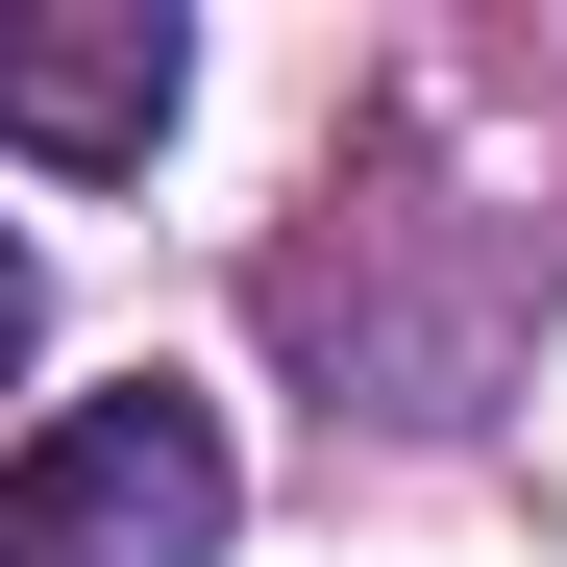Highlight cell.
Returning <instances> with one entry per match:
<instances>
[{
    "label": "cell",
    "instance_id": "1",
    "mask_svg": "<svg viewBox=\"0 0 567 567\" xmlns=\"http://www.w3.org/2000/svg\"><path fill=\"white\" fill-rule=\"evenodd\" d=\"M223 494H247L223 420L148 370V395H74L25 468H0V567H223Z\"/></svg>",
    "mask_w": 567,
    "mask_h": 567
},
{
    "label": "cell",
    "instance_id": "2",
    "mask_svg": "<svg viewBox=\"0 0 567 567\" xmlns=\"http://www.w3.org/2000/svg\"><path fill=\"white\" fill-rule=\"evenodd\" d=\"M173 100H198V50L148 0H0V148L25 173H148Z\"/></svg>",
    "mask_w": 567,
    "mask_h": 567
},
{
    "label": "cell",
    "instance_id": "3",
    "mask_svg": "<svg viewBox=\"0 0 567 567\" xmlns=\"http://www.w3.org/2000/svg\"><path fill=\"white\" fill-rule=\"evenodd\" d=\"M25 346H50V271H25V247H0V370H25Z\"/></svg>",
    "mask_w": 567,
    "mask_h": 567
}]
</instances>
